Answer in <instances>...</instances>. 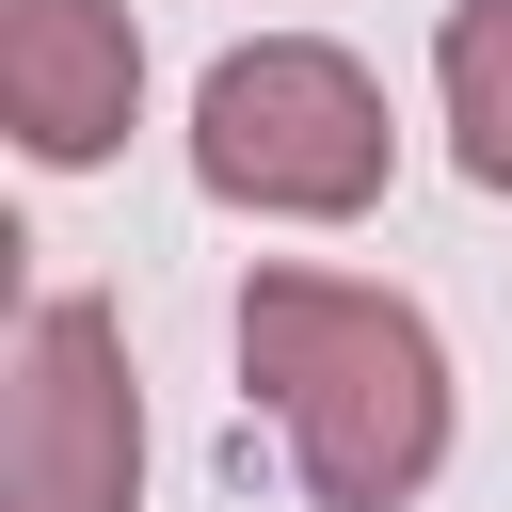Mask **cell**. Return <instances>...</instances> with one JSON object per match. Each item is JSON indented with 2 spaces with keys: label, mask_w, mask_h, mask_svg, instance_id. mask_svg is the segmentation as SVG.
I'll list each match as a JSON object with an SVG mask.
<instances>
[{
  "label": "cell",
  "mask_w": 512,
  "mask_h": 512,
  "mask_svg": "<svg viewBox=\"0 0 512 512\" xmlns=\"http://www.w3.org/2000/svg\"><path fill=\"white\" fill-rule=\"evenodd\" d=\"M240 384L288 432V480L320 512H416L448 464V336L368 272L272 256L240 288Z\"/></svg>",
  "instance_id": "1"
},
{
  "label": "cell",
  "mask_w": 512,
  "mask_h": 512,
  "mask_svg": "<svg viewBox=\"0 0 512 512\" xmlns=\"http://www.w3.org/2000/svg\"><path fill=\"white\" fill-rule=\"evenodd\" d=\"M400 176V128H384V80L336 48V32H256L192 80V192L208 208H256V224H352L384 208Z\"/></svg>",
  "instance_id": "2"
},
{
  "label": "cell",
  "mask_w": 512,
  "mask_h": 512,
  "mask_svg": "<svg viewBox=\"0 0 512 512\" xmlns=\"http://www.w3.org/2000/svg\"><path fill=\"white\" fill-rule=\"evenodd\" d=\"M0 512H144V384H128V320L96 288H48L16 320Z\"/></svg>",
  "instance_id": "3"
},
{
  "label": "cell",
  "mask_w": 512,
  "mask_h": 512,
  "mask_svg": "<svg viewBox=\"0 0 512 512\" xmlns=\"http://www.w3.org/2000/svg\"><path fill=\"white\" fill-rule=\"evenodd\" d=\"M0 128L48 176H96L144 128V32H128V0H0Z\"/></svg>",
  "instance_id": "4"
},
{
  "label": "cell",
  "mask_w": 512,
  "mask_h": 512,
  "mask_svg": "<svg viewBox=\"0 0 512 512\" xmlns=\"http://www.w3.org/2000/svg\"><path fill=\"white\" fill-rule=\"evenodd\" d=\"M432 112L464 192H512V0H448L432 16Z\"/></svg>",
  "instance_id": "5"
}]
</instances>
